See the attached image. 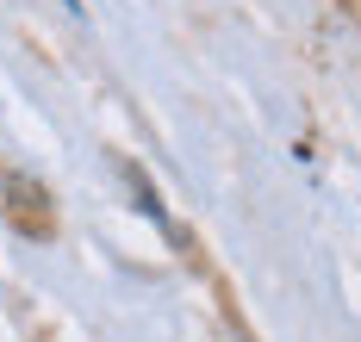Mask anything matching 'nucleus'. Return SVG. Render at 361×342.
Returning <instances> with one entry per match:
<instances>
[{"instance_id": "1", "label": "nucleus", "mask_w": 361, "mask_h": 342, "mask_svg": "<svg viewBox=\"0 0 361 342\" xmlns=\"http://www.w3.org/2000/svg\"><path fill=\"white\" fill-rule=\"evenodd\" d=\"M6 199H13V224L19 230H37V236H50V193L25 181V175H6Z\"/></svg>"}]
</instances>
